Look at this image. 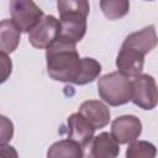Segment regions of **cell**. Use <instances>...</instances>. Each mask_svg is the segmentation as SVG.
<instances>
[{
    "mask_svg": "<svg viewBox=\"0 0 158 158\" xmlns=\"http://www.w3.org/2000/svg\"><path fill=\"white\" fill-rule=\"evenodd\" d=\"M9 6L11 20L21 32H31L44 16L43 10L31 0H12Z\"/></svg>",
    "mask_w": 158,
    "mask_h": 158,
    "instance_id": "4",
    "label": "cell"
},
{
    "mask_svg": "<svg viewBox=\"0 0 158 158\" xmlns=\"http://www.w3.org/2000/svg\"><path fill=\"white\" fill-rule=\"evenodd\" d=\"M59 21L53 15H44L37 26L28 32V42L38 49H47L59 37Z\"/></svg>",
    "mask_w": 158,
    "mask_h": 158,
    "instance_id": "6",
    "label": "cell"
},
{
    "mask_svg": "<svg viewBox=\"0 0 158 158\" xmlns=\"http://www.w3.org/2000/svg\"><path fill=\"white\" fill-rule=\"evenodd\" d=\"M14 136V123L5 115H0V146L7 144Z\"/></svg>",
    "mask_w": 158,
    "mask_h": 158,
    "instance_id": "17",
    "label": "cell"
},
{
    "mask_svg": "<svg viewBox=\"0 0 158 158\" xmlns=\"http://www.w3.org/2000/svg\"><path fill=\"white\" fill-rule=\"evenodd\" d=\"M98 91L110 106L125 105L132 99V81L121 73L112 72L99 78Z\"/></svg>",
    "mask_w": 158,
    "mask_h": 158,
    "instance_id": "3",
    "label": "cell"
},
{
    "mask_svg": "<svg viewBox=\"0 0 158 158\" xmlns=\"http://www.w3.org/2000/svg\"><path fill=\"white\" fill-rule=\"evenodd\" d=\"M59 12V40L77 43L86 32V17L90 5L85 0H62L57 2Z\"/></svg>",
    "mask_w": 158,
    "mask_h": 158,
    "instance_id": "2",
    "label": "cell"
},
{
    "mask_svg": "<svg viewBox=\"0 0 158 158\" xmlns=\"http://www.w3.org/2000/svg\"><path fill=\"white\" fill-rule=\"evenodd\" d=\"M21 40V31L10 19L0 21V52L9 54L17 49Z\"/></svg>",
    "mask_w": 158,
    "mask_h": 158,
    "instance_id": "13",
    "label": "cell"
},
{
    "mask_svg": "<svg viewBox=\"0 0 158 158\" xmlns=\"http://www.w3.org/2000/svg\"><path fill=\"white\" fill-rule=\"evenodd\" d=\"M144 64V56L136 49L121 46V49L116 57L117 72L127 78H135L142 74Z\"/></svg>",
    "mask_w": 158,
    "mask_h": 158,
    "instance_id": "9",
    "label": "cell"
},
{
    "mask_svg": "<svg viewBox=\"0 0 158 158\" xmlns=\"http://www.w3.org/2000/svg\"><path fill=\"white\" fill-rule=\"evenodd\" d=\"M81 115L95 130L105 127L110 121V109L99 100H86L79 106Z\"/></svg>",
    "mask_w": 158,
    "mask_h": 158,
    "instance_id": "11",
    "label": "cell"
},
{
    "mask_svg": "<svg viewBox=\"0 0 158 158\" xmlns=\"http://www.w3.org/2000/svg\"><path fill=\"white\" fill-rule=\"evenodd\" d=\"M12 72V60L10 57L0 52V84L5 83Z\"/></svg>",
    "mask_w": 158,
    "mask_h": 158,
    "instance_id": "18",
    "label": "cell"
},
{
    "mask_svg": "<svg viewBox=\"0 0 158 158\" xmlns=\"http://www.w3.org/2000/svg\"><path fill=\"white\" fill-rule=\"evenodd\" d=\"M100 7L109 20H118L128 14L130 2L127 0H101Z\"/></svg>",
    "mask_w": 158,
    "mask_h": 158,
    "instance_id": "15",
    "label": "cell"
},
{
    "mask_svg": "<svg viewBox=\"0 0 158 158\" xmlns=\"http://www.w3.org/2000/svg\"><path fill=\"white\" fill-rule=\"evenodd\" d=\"M81 151V158H117L120 144L115 142L109 132H101L83 146Z\"/></svg>",
    "mask_w": 158,
    "mask_h": 158,
    "instance_id": "8",
    "label": "cell"
},
{
    "mask_svg": "<svg viewBox=\"0 0 158 158\" xmlns=\"http://www.w3.org/2000/svg\"><path fill=\"white\" fill-rule=\"evenodd\" d=\"M131 81H132L131 101L136 106L143 110L154 109L158 101V91L154 78L149 74H139L135 77L133 80Z\"/></svg>",
    "mask_w": 158,
    "mask_h": 158,
    "instance_id": "5",
    "label": "cell"
},
{
    "mask_svg": "<svg viewBox=\"0 0 158 158\" xmlns=\"http://www.w3.org/2000/svg\"><path fill=\"white\" fill-rule=\"evenodd\" d=\"M142 133V122L135 115H122L111 123V137L117 144H127L136 141Z\"/></svg>",
    "mask_w": 158,
    "mask_h": 158,
    "instance_id": "7",
    "label": "cell"
},
{
    "mask_svg": "<svg viewBox=\"0 0 158 158\" xmlns=\"http://www.w3.org/2000/svg\"><path fill=\"white\" fill-rule=\"evenodd\" d=\"M81 147L72 139L54 142L47 151V158H81Z\"/></svg>",
    "mask_w": 158,
    "mask_h": 158,
    "instance_id": "14",
    "label": "cell"
},
{
    "mask_svg": "<svg viewBox=\"0 0 158 158\" xmlns=\"http://www.w3.org/2000/svg\"><path fill=\"white\" fill-rule=\"evenodd\" d=\"M157 148L148 141H133L126 149V158H156Z\"/></svg>",
    "mask_w": 158,
    "mask_h": 158,
    "instance_id": "16",
    "label": "cell"
},
{
    "mask_svg": "<svg viewBox=\"0 0 158 158\" xmlns=\"http://www.w3.org/2000/svg\"><path fill=\"white\" fill-rule=\"evenodd\" d=\"M0 158H19V153L15 147L10 144L0 146Z\"/></svg>",
    "mask_w": 158,
    "mask_h": 158,
    "instance_id": "19",
    "label": "cell"
},
{
    "mask_svg": "<svg viewBox=\"0 0 158 158\" xmlns=\"http://www.w3.org/2000/svg\"><path fill=\"white\" fill-rule=\"evenodd\" d=\"M122 46L136 49L137 52L146 56L147 53L152 52V49H154L157 46L156 27L153 25H149V26H147L139 31L130 33L125 38Z\"/></svg>",
    "mask_w": 158,
    "mask_h": 158,
    "instance_id": "10",
    "label": "cell"
},
{
    "mask_svg": "<svg viewBox=\"0 0 158 158\" xmlns=\"http://www.w3.org/2000/svg\"><path fill=\"white\" fill-rule=\"evenodd\" d=\"M47 73L57 81L81 85L84 62L74 43L57 40L46 49Z\"/></svg>",
    "mask_w": 158,
    "mask_h": 158,
    "instance_id": "1",
    "label": "cell"
},
{
    "mask_svg": "<svg viewBox=\"0 0 158 158\" xmlns=\"http://www.w3.org/2000/svg\"><path fill=\"white\" fill-rule=\"evenodd\" d=\"M68 125V139H72L74 142H77L80 147L85 146L93 137H94V132L96 131L81 115H79L78 112L72 114L68 117L67 121Z\"/></svg>",
    "mask_w": 158,
    "mask_h": 158,
    "instance_id": "12",
    "label": "cell"
}]
</instances>
